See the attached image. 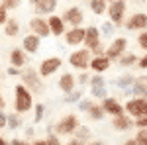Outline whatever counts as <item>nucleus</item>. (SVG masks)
<instances>
[{
	"label": "nucleus",
	"instance_id": "5fc2aeb1",
	"mask_svg": "<svg viewBox=\"0 0 147 145\" xmlns=\"http://www.w3.org/2000/svg\"><path fill=\"white\" fill-rule=\"evenodd\" d=\"M28 2H30V4H32V6H35V4H37V2H39V0H28Z\"/></svg>",
	"mask_w": 147,
	"mask_h": 145
},
{
	"label": "nucleus",
	"instance_id": "aec40b11",
	"mask_svg": "<svg viewBox=\"0 0 147 145\" xmlns=\"http://www.w3.org/2000/svg\"><path fill=\"white\" fill-rule=\"evenodd\" d=\"M110 65H112V61H110L106 55H100V57H92L90 63H88V69L94 71L96 75H102L104 71H108V69H110Z\"/></svg>",
	"mask_w": 147,
	"mask_h": 145
},
{
	"label": "nucleus",
	"instance_id": "37998d69",
	"mask_svg": "<svg viewBox=\"0 0 147 145\" xmlns=\"http://www.w3.org/2000/svg\"><path fill=\"white\" fill-rule=\"evenodd\" d=\"M137 67L141 69V71H147V51H145V55L141 57L139 61H137Z\"/></svg>",
	"mask_w": 147,
	"mask_h": 145
},
{
	"label": "nucleus",
	"instance_id": "6ab92c4d",
	"mask_svg": "<svg viewBox=\"0 0 147 145\" xmlns=\"http://www.w3.org/2000/svg\"><path fill=\"white\" fill-rule=\"evenodd\" d=\"M10 65L12 67H18V69L28 67V53L24 51L22 47H14L10 51Z\"/></svg>",
	"mask_w": 147,
	"mask_h": 145
},
{
	"label": "nucleus",
	"instance_id": "09e8293b",
	"mask_svg": "<svg viewBox=\"0 0 147 145\" xmlns=\"http://www.w3.org/2000/svg\"><path fill=\"white\" fill-rule=\"evenodd\" d=\"M124 145H139V143H137L136 139H127V141H125V143H124Z\"/></svg>",
	"mask_w": 147,
	"mask_h": 145
},
{
	"label": "nucleus",
	"instance_id": "39448f33",
	"mask_svg": "<svg viewBox=\"0 0 147 145\" xmlns=\"http://www.w3.org/2000/svg\"><path fill=\"white\" fill-rule=\"evenodd\" d=\"M125 8H127V4H125V0H114L108 4V20L114 24V26H122L124 24V16H125Z\"/></svg>",
	"mask_w": 147,
	"mask_h": 145
},
{
	"label": "nucleus",
	"instance_id": "4be33fe9",
	"mask_svg": "<svg viewBox=\"0 0 147 145\" xmlns=\"http://www.w3.org/2000/svg\"><path fill=\"white\" fill-rule=\"evenodd\" d=\"M112 125H114V129H118V132H125V129H129L131 125H136V122H134L131 116L122 114V116H114Z\"/></svg>",
	"mask_w": 147,
	"mask_h": 145
},
{
	"label": "nucleus",
	"instance_id": "4c0bfd02",
	"mask_svg": "<svg viewBox=\"0 0 147 145\" xmlns=\"http://www.w3.org/2000/svg\"><path fill=\"white\" fill-rule=\"evenodd\" d=\"M88 80H90V75H88L86 71H82L79 77H77V82H79V84H82V86H84V84H88Z\"/></svg>",
	"mask_w": 147,
	"mask_h": 145
},
{
	"label": "nucleus",
	"instance_id": "8fccbe9b",
	"mask_svg": "<svg viewBox=\"0 0 147 145\" xmlns=\"http://www.w3.org/2000/svg\"><path fill=\"white\" fill-rule=\"evenodd\" d=\"M26 135H30V137H32V135H34V129H32V127H28V129H26Z\"/></svg>",
	"mask_w": 147,
	"mask_h": 145
},
{
	"label": "nucleus",
	"instance_id": "b1692460",
	"mask_svg": "<svg viewBox=\"0 0 147 145\" xmlns=\"http://www.w3.org/2000/svg\"><path fill=\"white\" fill-rule=\"evenodd\" d=\"M20 34V22L16 18H8L6 24H4V35L6 37H16Z\"/></svg>",
	"mask_w": 147,
	"mask_h": 145
},
{
	"label": "nucleus",
	"instance_id": "c9c22d12",
	"mask_svg": "<svg viewBox=\"0 0 147 145\" xmlns=\"http://www.w3.org/2000/svg\"><path fill=\"white\" fill-rule=\"evenodd\" d=\"M136 141L139 145H147V129H139V132H137Z\"/></svg>",
	"mask_w": 147,
	"mask_h": 145
},
{
	"label": "nucleus",
	"instance_id": "6e6552de",
	"mask_svg": "<svg viewBox=\"0 0 147 145\" xmlns=\"http://www.w3.org/2000/svg\"><path fill=\"white\" fill-rule=\"evenodd\" d=\"M125 49H127V39L125 37H116L112 43L106 47V57L114 63V61H118L125 53Z\"/></svg>",
	"mask_w": 147,
	"mask_h": 145
},
{
	"label": "nucleus",
	"instance_id": "412c9836",
	"mask_svg": "<svg viewBox=\"0 0 147 145\" xmlns=\"http://www.w3.org/2000/svg\"><path fill=\"white\" fill-rule=\"evenodd\" d=\"M37 16H51L57 10V0H39L34 6Z\"/></svg>",
	"mask_w": 147,
	"mask_h": 145
},
{
	"label": "nucleus",
	"instance_id": "cd10ccee",
	"mask_svg": "<svg viewBox=\"0 0 147 145\" xmlns=\"http://www.w3.org/2000/svg\"><path fill=\"white\" fill-rule=\"evenodd\" d=\"M20 125H22V114H18V112L8 114V125H6V127H10V129H18Z\"/></svg>",
	"mask_w": 147,
	"mask_h": 145
},
{
	"label": "nucleus",
	"instance_id": "603ef678",
	"mask_svg": "<svg viewBox=\"0 0 147 145\" xmlns=\"http://www.w3.org/2000/svg\"><path fill=\"white\" fill-rule=\"evenodd\" d=\"M0 145H10V143H8V141H6L4 137H0Z\"/></svg>",
	"mask_w": 147,
	"mask_h": 145
},
{
	"label": "nucleus",
	"instance_id": "c03bdc74",
	"mask_svg": "<svg viewBox=\"0 0 147 145\" xmlns=\"http://www.w3.org/2000/svg\"><path fill=\"white\" fill-rule=\"evenodd\" d=\"M47 143H49V145H61V141H59V135L51 134L49 137H47Z\"/></svg>",
	"mask_w": 147,
	"mask_h": 145
},
{
	"label": "nucleus",
	"instance_id": "58836bf2",
	"mask_svg": "<svg viewBox=\"0 0 147 145\" xmlns=\"http://www.w3.org/2000/svg\"><path fill=\"white\" fill-rule=\"evenodd\" d=\"M136 125L139 129H147V114L141 116V118H136Z\"/></svg>",
	"mask_w": 147,
	"mask_h": 145
},
{
	"label": "nucleus",
	"instance_id": "a878e982",
	"mask_svg": "<svg viewBox=\"0 0 147 145\" xmlns=\"http://www.w3.org/2000/svg\"><path fill=\"white\" fill-rule=\"evenodd\" d=\"M137 61H139V57H137L136 53H124V55L118 59V65L124 67V69H129V67H134Z\"/></svg>",
	"mask_w": 147,
	"mask_h": 145
},
{
	"label": "nucleus",
	"instance_id": "2eb2a0df",
	"mask_svg": "<svg viewBox=\"0 0 147 145\" xmlns=\"http://www.w3.org/2000/svg\"><path fill=\"white\" fill-rule=\"evenodd\" d=\"M84 32H86V28H82V26L67 30V32L63 34L65 43H67V45H80L82 41H84Z\"/></svg>",
	"mask_w": 147,
	"mask_h": 145
},
{
	"label": "nucleus",
	"instance_id": "79ce46f5",
	"mask_svg": "<svg viewBox=\"0 0 147 145\" xmlns=\"http://www.w3.org/2000/svg\"><path fill=\"white\" fill-rule=\"evenodd\" d=\"M6 125H8V114L0 110V129H4Z\"/></svg>",
	"mask_w": 147,
	"mask_h": 145
},
{
	"label": "nucleus",
	"instance_id": "a211bd4d",
	"mask_svg": "<svg viewBox=\"0 0 147 145\" xmlns=\"http://www.w3.org/2000/svg\"><path fill=\"white\" fill-rule=\"evenodd\" d=\"M47 24H49V32H51V35H55V37H61V35L67 32V24L63 22V18L61 16H49L47 18Z\"/></svg>",
	"mask_w": 147,
	"mask_h": 145
},
{
	"label": "nucleus",
	"instance_id": "20e7f679",
	"mask_svg": "<svg viewBox=\"0 0 147 145\" xmlns=\"http://www.w3.org/2000/svg\"><path fill=\"white\" fill-rule=\"evenodd\" d=\"M90 59H92V53L86 47H82V49H77V51H73L69 55V65L73 69H79V71H86Z\"/></svg>",
	"mask_w": 147,
	"mask_h": 145
},
{
	"label": "nucleus",
	"instance_id": "5701e85b",
	"mask_svg": "<svg viewBox=\"0 0 147 145\" xmlns=\"http://www.w3.org/2000/svg\"><path fill=\"white\" fill-rule=\"evenodd\" d=\"M131 92L141 98H147V77H136L134 84H131Z\"/></svg>",
	"mask_w": 147,
	"mask_h": 145
},
{
	"label": "nucleus",
	"instance_id": "72a5a7b5",
	"mask_svg": "<svg viewBox=\"0 0 147 145\" xmlns=\"http://www.w3.org/2000/svg\"><path fill=\"white\" fill-rule=\"evenodd\" d=\"M20 2H22V0H0V4H2V6H4L8 12H10V10H16V8L20 6Z\"/></svg>",
	"mask_w": 147,
	"mask_h": 145
},
{
	"label": "nucleus",
	"instance_id": "7ed1b4c3",
	"mask_svg": "<svg viewBox=\"0 0 147 145\" xmlns=\"http://www.w3.org/2000/svg\"><path fill=\"white\" fill-rule=\"evenodd\" d=\"M79 125H80L79 118H77L75 114H67V116H63V118L53 125V134L55 135H73L77 132Z\"/></svg>",
	"mask_w": 147,
	"mask_h": 145
},
{
	"label": "nucleus",
	"instance_id": "864d4df0",
	"mask_svg": "<svg viewBox=\"0 0 147 145\" xmlns=\"http://www.w3.org/2000/svg\"><path fill=\"white\" fill-rule=\"evenodd\" d=\"M88 145H104V143H102V141H90Z\"/></svg>",
	"mask_w": 147,
	"mask_h": 145
},
{
	"label": "nucleus",
	"instance_id": "6e6d98bb",
	"mask_svg": "<svg viewBox=\"0 0 147 145\" xmlns=\"http://www.w3.org/2000/svg\"><path fill=\"white\" fill-rule=\"evenodd\" d=\"M106 2H108V4H110V2H114V0H106Z\"/></svg>",
	"mask_w": 147,
	"mask_h": 145
},
{
	"label": "nucleus",
	"instance_id": "3c124183",
	"mask_svg": "<svg viewBox=\"0 0 147 145\" xmlns=\"http://www.w3.org/2000/svg\"><path fill=\"white\" fill-rule=\"evenodd\" d=\"M4 104H6V102H4V98H2V94H0V110L4 108Z\"/></svg>",
	"mask_w": 147,
	"mask_h": 145
},
{
	"label": "nucleus",
	"instance_id": "4d7b16f0",
	"mask_svg": "<svg viewBox=\"0 0 147 145\" xmlns=\"http://www.w3.org/2000/svg\"><path fill=\"white\" fill-rule=\"evenodd\" d=\"M145 14H147V12H145Z\"/></svg>",
	"mask_w": 147,
	"mask_h": 145
},
{
	"label": "nucleus",
	"instance_id": "9b49d317",
	"mask_svg": "<svg viewBox=\"0 0 147 145\" xmlns=\"http://www.w3.org/2000/svg\"><path fill=\"white\" fill-rule=\"evenodd\" d=\"M88 86H90V94L94 98H106L108 90H106V80L102 75H94L88 80Z\"/></svg>",
	"mask_w": 147,
	"mask_h": 145
},
{
	"label": "nucleus",
	"instance_id": "c85d7f7f",
	"mask_svg": "<svg viewBox=\"0 0 147 145\" xmlns=\"http://www.w3.org/2000/svg\"><path fill=\"white\" fill-rule=\"evenodd\" d=\"M134 80H136V77H131V75H125V77H120V78H118V86H120L122 90H127V88H131Z\"/></svg>",
	"mask_w": 147,
	"mask_h": 145
},
{
	"label": "nucleus",
	"instance_id": "f8f14e48",
	"mask_svg": "<svg viewBox=\"0 0 147 145\" xmlns=\"http://www.w3.org/2000/svg\"><path fill=\"white\" fill-rule=\"evenodd\" d=\"M102 110H104V114H110V116H122V114H125L124 106L120 104V100H116V98H112V96H106V98H102Z\"/></svg>",
	"mask_w": 147,
	"mask_h": 145
},
{
	"label": "nucleus",
	"instance_id": "49530a36",
	"mask_svg": "<svg viewBox=\"0 0 147 145\" xmlns=\"http://www.w3.org/2000/svg\"><path fill=\"white\" fill-rule=\"evenodd\" d=\"M67 145H84V141H80V139H77V137H73L71 141H67Z\"/></svg>",
	"mask_w": 147,
	"mask_h": 145
},
{
	"label": "nucleus",
	"instance_id": "ea45409f",
	"mask_svg": "<svg viewBox=\"0 0 147 145\" xmlns=\"http://www.w3.org/2000/svg\"><path fill=\"white\" fill-rule=\"evenodd\" d=\"M8 18H10V16H8V10H6V8H4V6L0 4V26H4Z\"/></svg>",
	"mask_w": 147,
	"mask_h": 145
},
{
	"label": "nucleus",
	"instance_id": "dca6fc26",
	"mask_svg": "<svg viewBox=\"0 0 147 145\" xmlns=\"http://www.w3.org/2000/svg\"><path fill=\"white\" fill-rule=\"evenodd\" d=\"M39 47H41V37L35 34H28L24 35L22 39V49L28 53V55H34V53H37L39 51Z\"/></svg>",
	"mask_w": 147,
	"mask_h": 145
},
{
	"label": "nucleus",
	"instance_id": "a18cd8bd",
	"mask_svg": "<svg viewBox=\"0 0 147 145\" xmlns=\"http://www.w3.org/2000/svg\"><path fill=\"white\" fill-rule=\"evenodd\" d=\"M10 145H32V143H28V141H24V139H12Z\"/></svg>",
	"mask_w": 147,
	"mask_h": 145
},
{
	"label": "nucleus",
	"instance_id": "4468645a",
	"mask_svg": "<svg viewBox=\"0 0 147 145\" xmlns=\"http://www.w3.org/2000/svg\"><path fill=\"white\" fill-rule=\"evenodd\" d=\"M57 86L63 94H71L73 90H77V77L73 73H63L61 78L57 80Z\"/></svg>",
	"mask_w": 147,
	"mask_h": 145
},
{
	"label": "nucleus",
	"instance_id": "473e14b6",
	"mask_svg": "<svg viewBox=\"0 0 147 145\" xmlns=\"http://www.w3.org/2000/svg\"><path fill=\"white\" fill-rule=\"evenodd\" d=\"M34 110H35L34 122L39 123V122H41V118H43V114H45V106H43V104H34Z\"/></svg>",
	"mask_w": 147,
	"mask_h": 145
},
{
	"label": "nucleus",
	"instance_id": "e433bc0d",
	"mask_svg": "<svg viewBox=\"0 0 147 145\" xmlns=\"http://www.w3.org/2000/svg\"><path fill=\"white\" fill-rule=\"evenodd\" d=\"M137 43H139V47H141L143 51H147V32H141V34H139Z\"/></svg>",
	"mask_w": 147,
	"mask_h": 145
},
{
	"label": "nucleus",
	"instance_id": "7c9ffc66",
	"mask_svg": "<svg viewBox=\"0 0 147 145\" xmlns=\"http://www.w3.org/2000/svg\"><path fill=\"white\" fill-rule=\"evenodd\" d=\"M112 34H114V24L108 20V22L102 24V28H100V35H104V37H110Z\"/></svg>",
	"mask_w": 147,
	"mask_h": 145
},
{
	"label": "nucleus",
	"instance_id": "f704fd0d",
	"mask_svg": "<svg viewBox=\"0 0 147 145\" xmlns=\"http://www.w3.org/2000/svg\"><path fill=\"white\" fill-rule=\"evenodd\" d=\"M75 134H77V139L84 141V137H88V135H90V132H88V127H84V125H79Z\"/></svg>",
	"mask_w": 147,
	"mask_h": 145
},
{
	"label": "nucleus",
	"instance_id": "f257e3e1",
	"mask_svg": "<svg viewBox=\"0 0 147 145\" xmlns=\"http://www.w3.org/2000/svg\"><path fill=\"white\" fill-rule=\"evenodd\" d=\"M14 110L18 114H26V112L34 110V94L22 82L14 86Z\"/></svg>",
	"mask_w": 147,
	"mask_h": 145
},
{
	"label": "nucleus",
	"instance_id": "c756f323",
	"mask_svg": "<svg viewBox=\"0 0 147 145\" xmlns=\"http://www.w3.org/2000/svg\"><path fill=\"white\" fill-rule=\"evenodd\" d=\"M80 98H82V92H80V90H73L71 94L65 96V102H67V104H77Z\"/></svg>",
	"mask_w": 147,
	"mask_h": 145
},
{
	"label": "nucleus",
	"instance_id": "a19ab883",
	"mask_svg": "<svg viewBox=\"0 0 147 145\" xmlns=\"http://www.w3.org/2000/svg\"><path fill=\"white\" fill-rule=\"evenodd\" d=\"M6 73H8V75H10V77H20V75H22V69H18V67H8L6 69Z\"/></svg>",
	"mask_w": 147,
	"mask_h": 145
},
{
	"label": "nucleus",
	"instance_id": "ddd939ff",
	"mask_svg": "<svg viewBox=\"0 0 147 145\" xmlns=\"http://www.w3.org/2000/svg\"><path fill=\"white\" fill-rule=\"evenodd\" d=\"M84 47L92 51V49H96L98 45H100V30L96 28V26H88L86 28V32H84Z\"/></svg>",
	"mask_w": 147,
	"mask_h": 145
},
{
	"label": "nucleus",
	"instance_id": "2f4dec72",
	"mask_svg": "<svg viewBox=\"0 0 147 145\" xmlns=\"http://www.w3.org/2000/svg\"><path fill=\"white\" fill-rule=\"evenodd\" d=\"M92 104H94V102L88 100V98H80V100L77 102V110H80V112H88V110L92 108Z\"/></svg>",
	"mask_w": 147,
	"mask_h": 145
},
{
	"label": "nucleus",
	"instance_id": "f3484780",
	"mask_svg": "<svg viewBox=\"0 0 147 145\" xmlns=\"http://www.w3.org/2000/svg\"><path fill=\"white\" fill-rule=\"evenodd\" d=\"M125 28L129 32H136V30H147V14L145 12H136L134 16H129V20L125 24Z\"/></svg>",
	"mask_w": 147,
	"mask_h": 145
},
{
	"label": "nucleus",
	"instance_id": "393cba45",
	"mask_svg": "<svg viewBox=\"0 0 147 145\" xmlns=\"http://www.w3.org/2000/svg\"><path fill=\"white\" fill-rule=\"evenodd\" d=\"M88 6L96 16H104L108 10V2L106 0H88Z\"/></svg>",
	"mask_w": 147,
	"mask_h": 145
},
{
	"label": "nucleus",
	"instance_id": "bb28decb",
	"mask_svg": "<svg viewBox=\"0 0 147 145\" xmlns=\"http://www.w3.org/2000/svg\"><path fill=\"white\" fill-rule=\"evenodd\" d=\"M86 114H88V118L94 120V122H100L102 118H104V110H102L100 104H92V108L86 112Z\"/></svg>",
	"mask_w": 147,
	"mask_h": 145
},
{
	"label": "nucleus",
	"instance_id": "9d476101",
	"mask_svg": "<svg viewBox=\"0 0 147 145\" xmlns=\"http://www.w3.org/2000/svg\"><path fill=\"white\" fill-rule=\"evenodd\" d=\"M30 32L35 34V35H39L41 39L47 37V35H51V32H49V24H47V20L43 18V16H34V18L30 20Z\"/></svg>",
	"mask_w": 147,
	"mask_h": 145
},
{
	"label": "nucleus",
	"instance_id": "f03ea898",
	"mask_svg": "<svg viewBox=\"0 0 147 145\" xmlns=\"http://www.w3.org/2000/svg\"><path fill=\"white\" fill-rule=\"evenodd\" d=\"M20 77H22V84L30 90L32 94H39V92H43V80H41V77H39L37 69L24 67Z\"/></svg>",
	"mask_w": 147,
	"mask_h": 145
},
{
	"label": "nucleus",
	"instance_id": "1a4fd4ad",
	"mask_svg": "<svg viewBox=\"0 0 147 145\" xmlns=\"http://www.w3.org/2000/svg\"><path fill=\"white\" fill-rule=\"evenodd\" d=\"M61 18H63V22L69 24L71 28H79V26H82V22H84L82 10H80L79 6H71V8H67Z\"/></svg>",
	"mask_w": 147,
	"mask_h": 145
},
{
	"label": "nucleus",
	"instance_id": "0eeeda50",
	"mask_svg": "<svg viewBox=\"0 0 147 145\" xmlns=\"http://www.w3.org/2000/svg\"><path fill=\"white\" fill-rule=\"evenodd\" d=\"M61 65H63L61 57H47V59H43V61L39 63L37 73H39L41 78H47V77H51V75H55L57 71L61 69Z\"/></svg>",
	"mask_w": 147,
	"mask_h": 145
},
{
	"label": "nucleus",
	"instance_id": "423d86ee",
	"mask_svg": "<svg viewBox=\"0 0 147 145\" xmlns=\"http://www.w3.org/2000/svg\"><path fill=\"white\" fill-rule=\"evenodd\" d=\"M124 110L127 116H131L134 120L136 118H141L147 114V98H141V96H136V98H129L125 102Z\"/></svg>",
	"mask_w": 147,
	"mask_h": 145
},
{
	"label": "nucleus",
	"instance_id": "de8ad7c7",
	"mask_svg": "<svg viewBox=\"0 0 147 145\" xmlns=\"http://www.w3.org/2000/svg\"><path fill=\"white\" fill-rule=\"evenodd\" d=\"M32 145H49V143H47V139H37V141H34Z\"/></svg>",
	"mask_w": 147,
	"mask_h": 145
}]
</instances>
